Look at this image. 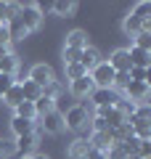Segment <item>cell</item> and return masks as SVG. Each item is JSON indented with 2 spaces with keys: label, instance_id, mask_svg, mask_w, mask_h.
<instances>
[{
  "label": "cell",
  "instance_id": "1",
  "mask_svg": "<svg viewBox=\"0 0 151 159\" xmlns=\"http://www.w3.org/2000/svg\"><path fill=\"white\" fill-rule=\"evenodd\" d=\"M88 122H90V111L82 103L66 109V114H64V127H69V130H85Z\"/></svg>",
  "mask_w": 151,
  "mask_h": 159
},
{
  "label": "cell",
  "instance_id": "2",
  "mask_svg": "<svg viewBox=\"0 0 151 159\" xmlns=\"http://www.w3.org/2000/svg\"><path fill=\"white\" fill-rule=\"evenodd\" d=\"M19 21L24 24L27 32L40 29V24H43V11H40V6H34V3H24L21 11H19Z\"/></svg>",
  "mask_w": 151,
  "mask_h": 159
},
{
  "label": "cell",
  "instance_id": "3",
  "mask_svg": "<svg viewBox=\"0 0 151 159\" xmlns=\"http://www.w3.org/2000/svg\"><path fill=\"white\" fill-rule=\"evenodd\" d=\"M27 80H32L34 85L45 88V85H50V82L56 80V72H53L50 64H34V66L29 69V77H27Z\"/></svg>",
  "mask_w": 151,
  "mask_h": 159
},
{
  "label": "cell",
  "instance_id": "4",
  "mask_svg": "<svg viewBox=\"0 0 151 159\" xmlns=\"http://www.w3.org/2000/svg\"><path fill=\"white\" fill-rule=\"evenodd\" d=\"M114 74H117V72L109 66V61H101L98 66L90 72V80H93V85H95V88H112Z\"/></svg>",
  "mask_w": 151,
  "mask_h": 159
},
{
  "label": "cell",
  "instance_id": "5",
  "mask_svg": "<svg viewBox=\"0 0 151 159\" xmlns=\"http://www.w3.org/2000/svg\"><path fill=\"white\" fill-rule=\"evenodd\" d=\"M37 122H40V127H43L48 135H58V133L64 130V114L61 111H48V114H43V117H37Z\"/></svg>",
  "mask_w": 151,
  "mask_h": 159
},
{
  "label": "cell",
  "instance_id": "6",
  "mask_svg": "<svg viewBox=\"0 0 151 159\" xmlns=\"http://www.w3.org/2000/svg\"><path fill=\"white\" fill-rule=\"evenodd\" d=\"M117 90L114 88H95L93 93H90V101H93L95 109H106V106H114L117 103Z\"/></svg>",
  "mask_w": 151,
  "mask_h": 159
},
{
  "label": "cell",
  "instance_id": "7",
  "mask_svg": "<svg viewBox=\"0 0 151 159\" xmlns=\"http://www.w3.org/2000/svg\"><path fill=\"white\" fill-rule=\"evenodd\" d=\"M88 143H90V148L106 154L109 148L114 146V135H112V130H93V133L88 135Z\"/></svg>",
  "mask_w": 151,
  "mask_h": 159
},
{
  "label": "cell",
  "instance_id": "8",
  "mask_svg": "<svg viewBox=\"0 0 151 159\" xmlns=\"http://www.w3.org/2000/svg\"><path fill=\"white\" fill-rule=\"evenodd\" d=\"M93 90H95V85H93V80H90V74H85V77L72 80V82H69V93L77 96V98H88Z\"/></svg>",
  "mask_w": 151,
  "mask_h": 159
},
{
  "label": "cell",
  "instance_id": "9",
  "mask_svg": "<svg viewBox=\"0 0 151 159\" xmlns=\"http://www.w3.org/2000/svg\"><path fill=\"white\" fill-rule=\"evenodd\" d=\"M16 151H21V157H32L34 148H37V133H27V135H19L13 141Z\"/></svg>",
  "mask_w": 151,
  "mask_h": 159
},
{
  "label": "cell",
  "instance_id": "10",
  "mask_svg": "<svg viewBox=\"0 0 151 159\" xmlns=\"http://www.w3.org/2000/svg\"><path fill=\"white\" fill-rule=\"evenodd\" d=\"M125 96L133 103H146V98H149V85H146V82H130V85L125 88Z\"/></svg>",
  "mask_w": 151,
  "mask_h": 159
},
{
  "label": "cell",
  "instance_id": "11",
  "mask_svg": "<svg viewBox=\"0 0 151 159\" xmlns=\"http://www.w3.org/2000/svg\"><path fill=\"white\" fill-rule=\"evenodd\" d=\"M80 64H82V69L90 74V72H93V69L101 64V53H98V48L88 45L85 51H80Z\"/></svg>",
  "mask_w": 151,
  "mask_h": 159
},
{
  "label": "cell",
  "instance_id": "12",
  "mask_svg": "<svg viewBox=\"0 0 151 159\" xmlns=\"http://www.w3.org/2000/svg\"><path fill=\"white\" fill-rule=\"evenodd\" d=\"M109 66L114 72H130V56H127V48H117L109 58Z\"/></svg>",
  "mask_w": 151,
  "mask_h": 159
},
{
  "label": "cell",
  "instance_id": "13",
  "mask_svg": "<svg viewBox=\"0 0 151 159\" xmlns=\"http://www.w3.org/2000/svg\"><path fill=\"white\" fill-rule=\"evenodd\" d=\"M127 56H130V66H138V69H149V64H151V51H143V48H130L127 51Z\"/></svg>",
  "mask_w": 151,
  "mask_h": 159
},
{
  "label": "cell",
  "instance_id": "14",
  "mask_svg": "<svg viewBox=\"0 0 151 159\" xmlns=\"http://www.w3.org/2000/svg\"><path fill=\"white\" fill-rule=\"evenodd\" d=\"M64 48L85 51V48H88V32H82V29H72V32L66 34V43H64Z\"/></svg>",
  "mask_w": 151,
  "mask_h": 159
},
{
  "label": "cell",
  "instance_id": "15",
  "mask_svg": "<svg viewBox=\"0 0 151 159\" xmlns=\"http://www.w3.org/2000/svg\"><path fill=\"white\" fill-rule=\"evenodd\" d=\"M11 130L13 135H27V133H37V122H32V119H21V117H13L11 119Z\"/></svg>",
  "mask_w": 151,
  "mask_h": 159
},
{
  "label": "cell",
  "instance_id": "16",
  "mask_svg": "<svg viewBox=\"0 0 151 159\" xmlns=\"http://www.w3.org/2000/svg\"><path fill=\"white\" fill-rule=\"evenodd\" d=\"M16 72H19V56L16 53H3L0 56V74H13L16 77Z\"/></svg>",
  "mask_w": 151,
  "mask_h": 159
},
{
  "label": "cell",
  "instance_id": "17",
  "mask_svg": "<svg viewBox=\"0 0 151 159\" xmlns=\"http://www.w3.org/2000/svg\"><path fill=\"white\" fill-rule=\"evenodd\" d=\"M19 11H21V3H0V24L6 27L8 21H13Z\"/></svg>",
  "mask_w": 151,
  "mask_h": 159
},
{
  "label": "cell",
  "instance_id": "18",
  "mask_svg": "<svg viewBox=\"0 0 151 159\" xmlns=\"http://www.w3.org/2000/svg\"><path fill=\"white\" fill-rule=\"evenodd\" d=\"M19 85H21V96H24V101H32V103H34L40 96H43V88L34 85L32 80H21Z\"/></svg>",
  "mask_w": 151,
  "mask_h": 159
},
{
  "label": "cell",
  "instance_id": "19",
  "mask_svg": "<svg viewBox=\"0 0 151 159\" xmlns=\"http://www.w3.org/2000/svg\"><path fill=\"white\" fill-rule=\"evenodd\" d=\"M88 151H90V143L85 141V138H77V141L69 143V157H72V159H85Z\"/></svg>",
  "mask_w": 151,
  "mask_h": 159
},
{
  "label": "cell",
  "instance_id": "20",
  "mask_svg": "<svg viewBox=\"0 0 151 159\" xmlns=\"http://www.w3.org/2000/svg\"><path fill=\"white\" fill-rule=\"evenodd\" d=\"M53 13H56V16H72L74 11H77V3H74V0H56V3H53Z\"/></svg>",
  "mask_w": 151,
  "mask_h": 159
},
{
  "label": "cell",
  "instance_id": "21",
  "mask_svg": "<svg viewBox=\"0 0 151 159\" xmlns=\"http://www.w3.org/2000/svg\"><path fill=\"white\" fill-rule=\"evenodd\" d=\"M3 101H6V103H8L11 109H16L19 103L24 101V96H21V85H19V82H13V85L8 88V93L3 96Z\"/></svg>",
  "mask_w": 151,
  "mask_h": 159
},
{
  "label": "cell",
  "instance_id": "22",
  "mask_svg": "<svg viewBox=\"0 0 151 159\" xmlns=\"http://www.w3.org/2000/svg\"><path fill=\"white\" fill-rule=\"evenodd\" d=\"M13 111H16L13 117H21V119H32V122H37V111H34V103H32V101H21Z\"/></svg>",
  "mask_w": 151,
  "mask_h": 159
},
{
  "label": "cell",
  "instance_id": "23",
  "mask_svg": "<svg viewBox=\"0 0 151 159\" xmlns=\"http://www.w3.org/2000/svg\"><path fill=\"white\" fill-rule=\"evenodd\" d=\"M122 32L130 34V37H135V34L143 32V24H140L135 16H130V13H127V16H125V21H122Z\"/></svg>",
  "mask_w": 151,
  "mask_h": 159
},
{
  "label": "cell",
  "instance_id": "24",
  "mask_svg": "<svg viewBox=\"0 0 151 159\" xmlns=\"http://www.w3.org/2000/svg\"><path fill=\"white\" fill-rule=\"evenodd\" d=\"M6 29H8V34H11V40H24V37L29 34L27 29H24V24L19 21V16L13 19V21H8V24H6Z\"/></svg>",
  "mask_w": 151,
  "mask_h": 159
},
{
  "label": "cell",
  "instance_id": "25",
  "mask_svg": "<svg viewBox=\"0 0 151 159\" xmlns=\"http://www.w3.org/2000/svg\"><path fill=\"white\" fill-rule=\"evenodd\" d=\"M34 111H37V117H43V114H48V111H56V101L48 98V96H40L37 101H34Z\"/></svg>",
  "mask_w": 151,
  "mask_h": 159
},
{
  "label": "cell",
  "instance_id": "26",
  "mask_svg": "<svg viewBox=\"0 0 151 159\" xmlns=\"http://www.w3.org/2000/svg\"><path fill=\"white\" fill-rule=\"evenodd\" d=\"M119 148L125 151V157H138V146H140V141L135 135H130V138H125L122 143H117Z\"/></svg>",
  "mask_w": 151,
  "mask_h": 159
},
{
  "label": "cell",
  "instance_id": "27",
  "mask_svg": "<svg viewBox=\"0 0 151 159\" xmlns=\"http://www.w3.org/2000/svg\"><path fill=\"white\" fill-rule=\"evenodd\" d=\"M64 66H66V80L69 82H72V80H80V77H85V69H82V64L80 61H74V64H64Z\"/></svg>",
  "mask_w": 151,
  "mask_h": 159
},
{
  "label": "cell",
  "instance_id": "28",
  "mask_svg": "<svg viewBox=\"0 0 151 159\" xmlns=\"http://www.w3.org/2000/svg\"><path fill=\"white\" fill-rule=\"evenodd\" d=\"M130 82H146V85H149V69H138V66H130Z\"/></svg>",
  "mask_w": 151,
  "mask_h": 159
},
{
  "label": "cell",
  "instance_id": "29",
  "mask_svg": "<svg viewBox=\"0 0 151 159\" xmlns=\"http://www.w3.org/2000/svg\"><path fill=\"white\" fill-rule=\"evenodd\" d=\"M135 48L151 51V32H140V34H135Z\"/></svg>",
  "mask_w": 151,
  "mask_h": 159
},
{
  "label": "cell",
  "instance_id": "30",
  "mask_svg": "<svg viewBox=\"0 0 151 159\" xmlns=\"http://www.w3.org/2000/svg\"><path fill=\"white\" fill-rule=\"evenodd\" d=\"M127 85H130V74H127V72H117V74H114L112 88H119V90H125Z\"/></svg>",
  "mask_w": 151,
  "mask_h": 159
},
{
  "label": "cell",
  "instance_id": "31",
  "mask_svg": "<svg viewBox=\"0 0 151 159\" xmlns=\"http://www.w3.org/2000/svg\"><path fill=\"white\" fill-rule=\"evenodd\" d=\"M13 82H19V80L13 77V74H0V98H3V96L8 93V88H11Z\"/></svg>",
  "mask_w": 151,
  "mask_h": 159
},
{
  "label": "cell",
  "instance_id": "32",
  "mask_svg": "<svg viewBox=\"0 0 151 159\" xmlns=\"http://www.w3.org/2000/svg\"><path fill=\"white\" fill-rule=\"evenodd\" d=\"M13 151H16V146H13V141H3V138H0V159L11 157Z\"/></svg>",
  "mask_w": 151,
  "mask_h": 159
},
{
  "label": "cell",
  "instance_id": "33",
  "mask_svg": "<svg viewBox=\"0 0 151 159\" xmlns=\"http://www.w3.org/2000/svg\"><path fill=\"white\" fill-rule=\"evenodd\" d=\"M64 64H74V61H80V51H74V48H64Z\"/></svg>",
  "mask_w": 151,
  "mask_h": 159
},
{
  "label": "cell",
  "instance_id": "34",
  "mask_svg": "<svg viewBox=\"0 0 151 159\" xmlns=\"http://www.w3.org/2000/svg\"><path fill=\"white\" fill-rule=\"evenodd\" d=\"M106 159H127V157H125V151H122L119 146H112V148L106 151Z\"/></svg>",
  "mask_w": 151,
  "mask_h": 159
},
{
  "label": "cell",
  "instance_id": "35",
  "mask_svg": "<svg viewBox=\"0 0 151 159\" xmlns=\"http://www.w3.org/2000/svg\"><path fill=\"white\" fill-rule=\"evenodd\" d=\"M11 45V34H8V29L0 24V48H8Z\"/></svg>",
  "mask_w": 151,
  "mask_h": 159
},
{
  "label": "cell",
  "instance_id": "36",
  "mask_svg": "<svg viewBox=\"0 0 151 159\" xmlns=\"http://www.w3.org/2000/svg\"><path fill=\"white\" fill-rule=\"evenodd\" d=\"M85 159H106V154H103V151H95V148H90Z\"/></svg>",
  "mask_w": 151,
  "mask_h": 159
},
{
  "label": "cell",
  "instance_id": "37",
  "mask_svg": "<svg viewBox=\"0 0 151 159\" xmlns=\"http://www.w3.org/2000/svg\"><path fill=\"white\" fill-rule=\"evenodd\" d=\"M32 159H50V157H45V154H32Z\"/></svg>",
  "mask_w": 151,
  "mask_h": 159
},
{
  "label": "cell",
  "instance_id": "38",
  "mask_svg": "<svg viewBox=\"0 0 151 159\" xmlns=\"http://www.w3.org/2000/svg\"><path fill=\"white\" fill-rule=\"evenodd\" d=\"M21 159H32V157H21Z\"/></svg>",
  "mask_w": 151,
  "mask_h": 159
}]
</instances>
